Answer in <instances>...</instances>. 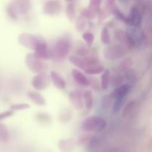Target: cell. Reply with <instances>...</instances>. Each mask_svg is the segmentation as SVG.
<instances>
[{
  "instance_id": "6da1fadb",
  "label": "cell",
  "mask_w": 152,
  "mask_h": 152,
  "mask_svg": "<svg viewBox=\"0 0 152 152\" xmlns=\"http://www.w3.org/2000/svg\"><path fill=\"white\" fill-rule=\"evenodd\" d=\"M19 41L22 45L35 52L42 47L47 46L45 39L41 36H37L34 34L24 33L19 37Z\"/></svg>"
},
{
  "instance_id": "7a4b0ae2",
  "label": "cell",
  "mask_w": 152,
  "mask_h": 152,
  "mask_svg": "<svg viewBox=\"0 0 152 152\" xmlns=\"http://www.w3.org/2000/svg\"><path fill=\"white\" fill-rule=\"evenodd\" d=\"M106 122L99 116H91L86 118L82 123V129L88 133L101 132L105 129Z\"/></svg>"
},
{
  "instance_id": "3957f363",
  "label": "cell",
  "mask_w": 152,
  "mask_h": 152,
  "mask_svg": "<svg viewBox=\"0 0 152 152\" xmlns=\"http://www.w3.org/2000/svg\"><path fill=\"white\" fill-rule=\"evenodd\" d=\"M25 64L32 73L36 74L46 73L48 70L47 64L38 59L34 53H29L25 56Z\"/></svg>"
},
{
  "instance_id": "277c9868",
  "label": "cell",
  "mask_w": 152,
  "mask_h": 152,
  "mask_svg": "<svg viewBox=\"0 0 152 152\" xmlns=\"http://www.w3.org/2000/svg\"><path fill=\"white\" fill-rule=\"evenodd\" d=\"M71 48V43L68 39L63 37L59 39L55 43L53 53L58 59H64L68 55Z\"/></svg>"
},
{
  "instance_id": "5b68a950",
  "label": "cell",
  "mask_w": 152,
  "mask_h": 152,
  "mask_svg": "<svg viewBox=\"0 0 152 152\" xmlns=\"http://www.w3.org/2000/svg\"><path fill=\"white\" fill-rule=\"evenodd\" d=\"M85 60H86V67L84 71L86 74L98 75V74H102L105 71L103 65L96 58L87 57L85 58Z\"/></svg>"
},
{
  "instance_id": "8992f818",
  "label": "cell",
  "mask_w": 152,
  "mask_h": 152,
  "mask_svg": "<svg viewBox=\"0 0 152 152\" xmlns=\"http://www.w3.org/2000/svg\"><path fill=\"white\" fill-rule=\"evenodd\" d=\"M128 42L132 46H138L143 42L144 34L138 28V27H132L129 28L126 31Z\"/></svg>"
},
{
  "instance_id": "52a82bcc",
  "label": "cell",
  "mask_w": 152,
  "mask_h": 152,
  "mask_svg": "<svg viewBox=\"0 0 152 152\" xmlns=\"http://www.w3.org/2000/svg\"><path fill=\"white\" fill-rule=\"evenodd\" d=\"M50 82V76L46 73L36 74L32 79L31 84L33 88L37 91H43L48 87Z\"/></svg>"
},
{
  "instance_id": "ba28073f",
  "label": "cell",
  "mask_w": 152,
  "mask_h": 152,
  "mask_svg": "<svg viewBox=\"0 0 152 152\" xmlns=\"http://www.w3.org/2000/svg\"><path fill=\"white\" fill-rule=\"evenodd\" d=\"M62 3L56 0H50L46 1L42 7V12L44 14L48 16H54L58 14L62 10Z\"/></svg>"
},
{
  "instance_id": "9c48e42d",
  "label": "cell",
  "mask_w": 152,
  "mask_h": 152,
  "mask_svg": "<svg viewBox=\"0 0 152 152\" xmlns=\"http://www.w3.org/2000/svg\"><path fill=\"white\" fill-rule=\"evenodd\" d=\"M125 51L120 46L112 45L104 50V56L108 60H115L124 56Z\"/></svg>"
},
{
  "instance_id": "30bf717a",
  "label": "cell",
  "mask_w": 152,
  "mask_h": 152,
  "mask_svg": "<svg viewBox=\"0 0 152 152\" xmlns=\"http://www.w3.org/2000/svg\"><path fill=\"white\" fill-rule=\"evenodd\" d=\"M142 21L140 12L136 7H132L129 16H127L126 23L132 27H139Z\"/></svg>"
},
{
  "instance_id": "8fae6325",
  "label": "cell",
  "mask_w": 152,
  "mask_h": 152,
  "mask_svg": "<svg viewBox=\"0 0 152 152\" xmlns=\"http://www.w3.org/2000/svg\"><path fill=\"white\" fill-rule=\"evenodd\" d=\"M69 99L74 107L77 109H82L84 106L83 94L78 91H73L69 94Z\"/></svg>"
},
{
  "instance_id": "7c38bea8",
  "label": "cell",
  "mask_w": 152,
  "mask_h": 152,
  "mask_svg": "<svg viewBox=\"0 0 152 152\" xmlns=\"http://www.w3.org/2000/svg\"><path fill=\"white\" fill-rule=\"evenodd\" d=\"M132 89V86L130 84H123L118 86L111 94V96L114 99L118 98H126L128 94L130 92Z\"/></svg>"
},
{
  "instance_id": "4fadbf2b",
  "label": "cell",
  "mask_w": 152,
  "mask_h": 152,
  "mask_svg": "<svg viewBox=\"0 0 152 152\" xmlns=\"http://www.w3.org/2000/svg\"><path fill=\"white\" fill-rule=\"evenodd\" d=\"M71 75H72L74 81L77 84L80 85V86L87 87V86H88L90 85V82H89L88 79L80 70L77 69V68L72 69V71H71Z\"/></svg>"
},
{
  "instance_id": "5bb4252c",
  "label": "cell",
  "mask_w": 152,
  "mask_h": 152,
  "mask_svg": "<svg viewBox=\"0 0 152 152\" xmlns=\"http://www.w3.org/2000/svg\"><path fill=\"white\" fill-rule=\"evenodd\" d=\"M58 148L61 152H72L76 148L74 139H61L58 142Z\"/></svg>"
},
{
  "instance_id": "9a60e30c",
  "label": "cell",
  "mask_w": 152,
  "mask_h": 152,
  "mask_svg": "<svg viewBox=\"0 0 152 152\" xmlns=\"http://www.w3.org/2000/svg\"><path fill=\"white\" fill-rule=\"evenodd\" d=\"M50 80L53 83V86L58 89H64L66 87V83L64 79L61 77L60 74H58L56 71H50Z\"/></svg>"
},
{
  "instance_id": "2e32d148",
  "label": "cell",
  "mask_w": 152,
  "mask_h": 152,
  "mask_svg": "<svg viewBox=\"0 0 152 152\" xmlns=\"http://www.w3.org/2000/svg\"><path fill=\"white\" fill-rule=\"evenodd\" d=\"M28 96L35 105H38V106H44V105H45V99L44 96H43L39 92L37 91H29L28 93Z\"/></svg>"
},
{
  "instance_id": "e0dca14e",
  "label": "cell",
  "mask_w": 152,
  "mask_h": 152,
  "mask_svg": "<svg viewBox=\"0 0 152 152\" xmlns=\"http://www.w3.org/2000/svg\"><path fill=\"white\" fill-rule=\"evenodd\" d=\"M34 55L39 59H48L53 55V53L48 48V46L42 47L34 52Z\"/></svg>"
},
{
  "instance_id": "ac0fdd59",
  "label": "cell",
  "mask_w": 152,
  "mask_h": 152,
  "mask_svg": "<svg viewBox=\"0 0 152 152\" xmlns=\"http://www.w3.org/2000/svg\"><path fill=\"white\" fill-rule=\"evenodd\" d=\"M111 80V71L108 68L105 69L101 75V87L103 90H107Z\"/></svg>"
},
{
  "instance_id": "d6986e66",
  "label": "cell",
  "mask_w": 152,
  "mask_h": 152,
  "mask_svg": "<svg viewBox=\"0 0 152 152\" xmlns=\"http://www.w3.org/2000/svg\"><path fill=\"white\" fill-rule=\"evenodd\" d=\"M69 61L71 63L75 65L77 68H80L81 70L86 69V63L85 58H82L79 56H75V55H72V56L69 57Z\"/></svg>"
},
{
  "instance_id": "ffe728a7",
  "label": "cell",
  "mask_w": 152,
  "mask_h": 152,
  "mask_svg": "<svg viewBox=\"0 0 152 152\" xmlns=\"http://www.w3.org/2000/svg\"><path fill=\"white\" fill-rule=\"evenodd\" d=\"M83 101H84V105H86V108L87 109H91L93 107L94 98L93 93L91 90H86L83 93Z\"/></svg>"
},
{
  "instance_id": "44dd1931",
  "label": "cell",
  "mask_w": 152,
  "mask_h": 152,
  "mask_svg": "<svg viewBox=\"0 0 152 152\" xmlns=\"http://www.w3.org/2000/svg\"><path fill=\"white\" fill-rule=\"evenodd\" d=\"M65 13H66V16L68 17V20L72 22L76 18V7L74 2L70 1L69 3H68Z\"/></svg>"
},
{
  "instance_id": "7402d4cb",
  "label": "cell",
  "mask_w": 152,
  "mask_h": 152,
  "mask_svg": "<svg viewBox=\"0 0 152 152\" xmlns=\"http://www.w3.org/2000/svg\"><path fill=\"white\" fill-rule=\"evenodd\" d=\"M100 4L101 1H99V0H91L89 2L88 8L95 15H97L100 13Z\"/></svg>"
},
{
  "instance_id": "603a6c76",
  "label": "cell",
  "mask_w": 152,
  "mask_h": 152,
  "mask_svg": "<svg viewBox=\"0 0 152 152\" xmlns=\"http://www.w3.org/2000/svg\"><path fill=\"white\" fill-rule=\"evenodd\" d=\"M101 41L102 44L108 45L111 42V36H110L109 30L108 28L105 27L102 28V32H101Z\"/></svg>"
},
{
  "instance_id": "cb8c5ba5",
  "label": "cell",
  "mask_w": 152,
  "mask_h": 152,
  "mask_svg": "<svg viewBox=\"0 0 152 152\" xmlns=\"http://www.w3.org/2000/svg\"><path fill=\"white\" fill-rule=\"evenodd\" d=\"M82 37L88 47L91 46L94 41V35L91 32H84L82 35Z\"/></svg>"
},
{
  "instance_id": "d4e9b609",
  "label": "cell",
  "mask_w": 152,
  "mask_h": 152,
  "mask_svg": "<svg viewBox=\"0 0 152 152\" xmlns=\"http://www.w3.org/2000/svg\"><path fill=\"white\" fill-rule=\"evenodd\" d=\"M86 19H85L83 16H80V17L77 18V21H76V29L79 31V32H81V31H84L85 28L86 27Z\"/></svg>"
},
{
  "instance_id": "484cf974",
  "label": "cell",
  "mask_w": 152,
  "mask_h": 152,
  "mask_svg": "<svg viewBox=\"0 0 152 152\" xmlns=\"http://www.w3.org/2000/svg\"><path fill=\"white\" fill-rule=\"evenodd\" d=\"M125 100H126V98H118V99H115V102H114V106H113V112H118L121 109L122 107L123 106V105H124Z\"/></svg>"
},
{
  "instance_id": "4316f807",
  "label": "cell",
  "mask_w": 152,
  "mask_h": 152,
  "mask_svg": "<svg viewBox=\"0 0 152 152\" xmlns=\"http://www.w3.org/2000/svg\"><path fill=\"white\" fill-rule=\"evenodd\" d=\"M81 16H83L85 19H94L95 16L96 15H95L94 13H92L88 8H86V9H83L81 12Z\"/></svg>"
},
{
  "instance_id": "83f0119b",
  "label": "cell",
  "mask_w": 152,
  "mask_h": 152,
  "mask_svg": "<svg viewBox=\"0 0 152 152\" xmlns=\"http://www.w3.org/2000/svg\"><path fill=\"white\" fill-rule=\"evenodd\" d=\"M71 111L68 109L64 110V112H61L60 116H59V120H62V121H68V120H71Z\"/></svg>"
},
{
  "instance_id": "f1b7e54d",
  "label": "cell",
  "mask_w": 152,
  "mask_h": 152,
  "mask_svg": "<svg viewBox=\"0 0 152 152\" xmlns=\"http://www.w3.org/2000/svg\"><path fill=\"white\" fill-rule=\"evenodd\" d=\"M31 108V105L28 103H20V104H16V105H13L12 108L14 110H25L28 109V108Z\"/></svg>"
}]
</instances>
